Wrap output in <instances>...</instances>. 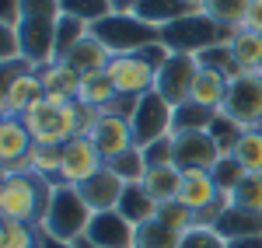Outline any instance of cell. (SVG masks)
<instances>
[{
  "mask_svg": "<svg viewBox=\"0 0 262 248\" xmlns=\"http://www.w3.org/2000/svg\"><path fill=\"white\" fill-rule=\"evenodd\" d=\"M53 189L56 186L35 171H4V178H0V217L39 224L46 217Z\"/></svg>",
  "mask_w": 262,
  "mask_h": 248,
  "instance_id": "cell-1",
  "label": "cell"
},
{
  "mask_svg": "<svg viewBox=\"0 0 262 248\" xmlns=\"http://www.w3.org/2000/svg\"><path fill=\"white\" fill-rule=\"evenodd\" d=\"M95 210L84 203L81 189L74 186H56L53 196H49V207H46V217L39 220V228L46 238H56V241H81L88 224H91Z\"/></svg>",
  "mask_w": 262,
  "mask_h": 248,
  "instance_id": "cell-2",
  "label": "cell"
},
{
  "mask_svg": "<svg viewBox=\"0 0 262 248\" xmlns=\"http://www.w3.org/2000/svg\"><path fill=\"white\" fill-rule=\"evenodd\" d=\"M46 98V84L39 77V63L18 56L0 63V112L4 116H25L32 105Z\"/></svg>",
  "mask_w": 262,
  "mask_h": 248,
  "instance_id": "cell-3",
  "label": "cell"
},
{
  "mask_svg": "<svg viewBox=\"0 0 262 248\" xmlns=\"http://www.w3.org/2000/svg\"><path fill=\"white\" fill-rule=\"evenodd\" d=\"M28 133L35 137V144H67L74 137H81V105L67 102V105H53L49 98H42L39 105H32L25 116Z\"/></svg>",
  "mask_w": 262,
  "mask_h": 248,
  "instance_id": "cell-4",
  "label": "cell"
},
{
  "mask_svg": "<svg viewBox=\"0 0 262 248\" xmlns=\"http://www.w3.org/2000/svg\"><path fill=\"white\" fill-rule=\"evenodd\" d=\"M91 35L112 53V56H129V53H140L143 46L161 39V28L147 25L137 14H108L98 25H91Z\"/></svg>",
  "mask_w": 262,
  "mask_h": 248,
  "instance_id": "cell-5",
  "label": "cell"
},
{
  "mask_svg": "<svg viewBox=\"0 0 262 248\" xmlns=\"http://www.w3.org/2000/svg\"><path fill=\"white\" fill-rule=\"evenodd\" d=\"M129 126H133V144L150 147L154 140L175 133V105H168L158 91H147V95L137 98V108L129 116Z\"/></svg>",
  "mask_w": 262,
  "mask_h": 248,
  "instance_id": "cell-6",
  "label": "cell"
},
{
  "mask_svg": "<svg viewBox=\"0 0 262 248\" xmlns=\"http://www.w3.org/2000/svg\"><path fill=\"white\" fill-rule=\"evenodd\" d=\"M161 39L171 46V53L200 56L203 49H210V46L224 42V35H221V25H217L213 18H206V14L200 11V14H185V18L164 25V28H161Z\"/></svg>",
  "mask_w": 262,
  "mask_h": 248,
  "instance_id": "cell-7",
  "label": "cell"
},
{
  "mask_svg": "<svg viewBox=\"0 0 262 248\" xmlns=\"http://www.w3.org/2000/svg\"><path fill=\"white\" fill-rule=\"evenodd\" d=\"M224 112L245 129L262 126V74H238L227 87Z\"/></svg>",
  "mask_w": 262,
  "mask_h": 248,
  "instance_id": "cell-8",
  "label": "cell"
},
{
  "mask_svg": "<svg viewBox=\"0 0 262 248\" xmlns=\"http://www.w3.org/2000/svg\"><path fill=\"white\" fill-rule=\"evenodd\" d=\"M101 168H105V157H101V150L95 147L91 137H74V140H67L63 144V165H60V178H56V186H84L88 178H95Z\"/></svg>",
  "mask_w": 262,
  "mask_h": 248,
  "instance_id": "cell-9",
  "label": "cell"
},
{
  "mask_svg": "<svg viewBox=\"0 0 262 248\" xmlns=\"http://www.w3.org/2000/svg\"><path fill=\"white\" fill-rule=\"evenodd\" d=\"M196 74H200V60L189 56V53H175V56L158 70L154 91H158L168 105H182V102H189V91H192Z\"/></svg>",
  "mask_w": 262,
  "mask_h": 248,
  "instance_id": "cell-10",
  "label": "cell"
},
{
  "mask_svg": "<svg viewBox=\"0 0 262 248\" xmlns=\"http://www.w3.org/2000/svg\"><path fill=\"white\" fill-rule=\"evenodd\" d=\"M81 241L91 248H137V228L119 210H101L91 217Z\"/></svg>",
  "mask_w": 262,
  "mask_h": 248,
  "instance_id": "cell-11",
  "label": "cell"
},
{
  "mask_svg": "<svg viewBox=\"0 0 262 248\" xmlns=\"http://www.w3.org/2000/svg\"><path fill=\"white\" fill-rule=\"evenodd\" d=\"M171 140H175V165L182 171H189V168L210 171L224 157L217 140L210 137V129H182V133H171Z\"/></svg>",
  "mask_w": 262,
  "mask_h": 248,
  "instance_id": "cell-12",
  "label": "cell"
},
{
  "mask_svg": "<svg viewBox=\"0 0 262 248\" xmlns=\"http://www.w3.org/2000/svg\"><path fill=\"white\" fill-rule=\"evenodd\" d=\"M105 70H108V77L116 84V91H119V95H129V98H140L147 91H154V84H158V70L147 66L137 53H129V56H112Z\"/></svg>",
  "mask_w": 262,
  "mask_h": 248,
  "instance_id": "cell-13",
  "label": "cell"
},
{
  "mask_svg": "<svg viewBox=\"0 0 262 248\" xmlns=\"http://www.w3.org/2000/svg\"><path fill=\"white\" fill-rule=\"evenodd\" d=\"M35 147V137L21 116H4L0 119V165L4 171H28V150Z\"/></svg>",
  "mask_w": 262,
  "mask_h": 248,
  "instance_id": "cell-14",
  "label": "cell"
},
{
  "mask_svg": "<svg viewBox=\"0 0 262 248\" xmlns=\"http://www.w3.org/2000/svg\"><path fill=\"white\" fill-rule=\"evenodd\" d=\"M60 21V18H56ZM56 21L49 18H25L18 25V35H21V56H28V60L42 63L56 60V53H53V39H56Z\"/></svg>",
  "mask_w": 262,
  "mask_h": 248,
  "instance_id": "cell-15",
  "label": "cell"
},
{
  "mask_svg": "<svg viewBox=\"0 0 262 248\" xmlns=\"http://www.w3.org/2000/svg\"><path fill=\"white\" fill-rule=\"evenodd\" d=\"M91 140H95V147L101 150L105 161L122 154V150H129V147H137L133 144V126H129V119L112 116V112H101L98 116V123L91 129Z\"/></svg>",
  "mask_w": 262,
  "mask_h": 248,
  "instance_id": "cell-16",
  "label": "cell"
},
{
  "mask_svg": "<svg viewBox=\"0 0 262 248\" xmlns=\"http://www.w3.org/2000/svg\"><path fill=\"white\" fill-rule=\"evenodd\" d=\"M39 77L46 84V98L53 105H67L77 98V84H81V74L70 66L67 60H49L39 66Z\"/></svg>",
  "mask_w": 262,
  "mask_h": 248,
  "instance_id": "cell-17",
  "label": "cell"
},
{
  "mask_svg": "<svg viewBox=\"0 0 262 248\" xmlns=\"http://www.w3.org/2000/svg\"><path fill=\"white\" fill-rule=\"evenodd\" d=\"M81 189V196H84V203L95 210V213H101V210H116L119 207V199H122V189H126V182H122L119 175H112L108 168H101L95 178H88Z\"/></svg>",
  "mask_w": 262,
  "mask_h": 248,
  "instance_id": "cell-18",
  "label": "cell"
},
{
  "mask_svg": "<svg viewBox=\"0 0 262 248\" xmlns=\"http://www.w3.org/2000/svg\"><path fill=\"white\" fill-rule=\"evenodd\" d=\"M227 87H231V77L200 66V74H196V81H192V91H189V102L203 105V108H210V112H224Z\"/></svg>",
  "mask_w": 262,
  "mask_h": 248,
  "instance_id": "cell-19",
  "label": "cell"
},
{
  "mask_svg": "<svg viewBox=\"0 0 262 248\" xmlns=\"http://www.w3.org/2000/svg\"><path fill=\"white\" fill-rule=\"evenodd\" d=\"M133 224V228H143V224H150L158 213H161V203L143 189V182L140 186H126L122 189V199H119V207H116Z\"/></svg>",
  "mask_w": 262,
  "mask_h": 248,
  "instance_id": "cell-20",
  "label": "cell"
},
{
  "mask_svg": "<svg viewBox=\"0 0 262 248\" xmlns=\"http://www.w3.org/2000/svg\"><path fill=\"white\" fill-rule=\"evenodd\" d=\"M203 7H196L192 0H140L137 4V18H143L147 25H154V28H164V25H171V21L185 18V14H200Z\"/></svg>",
  "mask_w": 262,
  "mask_h": 248,
  "instance_id": "cell-21",
  "label": "cell"
},
{
  "mask_svg": "<svg viewBox=\"0 0 262 248\" xmlns=\"http://www.w3.org/2000/svg\"><path fill=\"white\" fill-rule=\"evenodd\" d=\"M116 95H119V91H116V84H112V77H108V70H95V74H84L81 77V84H77V98H74V102L84 105V108H98V112H105Z\"/></svg>",
  "mask_w": 262,
  "mask_h": 248,
  "instance_id": "cell-22",
  "label": "cell"
},
{
  "mask_svg": "<svg viewBox=\"0 0 262 248\" xmlns=\"http://www.w3.org/2000/svg\"><path fill=\"white\" fill-rule=\"evenodd\" d=\"M143 189L161 203H175L179 199V189H182V168L179 165H158V168H147V178H143Z\"/></svg>",
  "mask_w": 262,
  "mask_h": 248,
  "instance_id": "cell-23",
  "label": "cell"
},
{
  "mask_svg": "<svg viewBox=\"0 0 262 248\" xmlns=\"http://www.w3.org/2000/svg\"><path fill=\"white\" fill-rule=\"evenodd\" d=\"M63 60H67V63H70V66H74V70L84 77V74L105 70V66H108V60H112V53H108V49H105V46H101L95 35H88V39H81L74 49H70V53H67V56H63Z\"/></svg>",
  "mask_w": 262,
  "mask_h": 248,
  "instance_id": "cell-24",
  "label": "cell"
},
{
  "mask_svg": "<svg viewBox=\"0 0 262 248\" xmlns=\"http://www.w3.org/2000/svg\"><path fill=\"white\" fill-rule=\"evenodd\" d=\"M213 228L221 231L227 241H231V238H255V234H262V213L242 210V207H227Z\"/></svg>",
  "mask_w": 262,
  "mask_h": 248,
  "instance_id": "cell-25",
  "label": "cell"
},
{
  "mask_svg": "<svg viewBox=\"0 0 262 248\" xmlns=\"http://www.w3.org/2000/svg\"><path fill=\"white\" fill-rule=\"evenodd\" d=\"M105 168L112 171V175H119L126 186H140L143 178H147V154H143V147H129V150H122L116 157H108Z\"/></svg>",
  "mask_w": 262,
  "mask_h": 248,
  "instance_id": "cell-26",
  "label": "cell"
},
{
  "mask_svg": "<svg viewBox=\"0 0 262 248\" xmlns=\"http://www.w3.org/2000/svg\"><path fill=\"white\" fill-rule=\"evenodd\" d=\"M234 60L242 66V74H262V35L252 28H238V35L231 39Z\"/></svg>",
  "mask_w": 262,
  "mask_h": 248,
  "instance_id": "cell-27",
  "label": "cell"
},
{
  "mask_svg": "<svg viewBox=\"0 0 262 248\" xmlns=\"http://www.w3.org/2000/svg\"><path fill=\"white\" fill-rule=\"evenodd\" d=\"M28 171H35L42 178H49L53 186H56V178H60V165H63V147L60 144H35L28 150Z\"/></svg>",
  "mask_w": 262,
  "mask_h": 248,
  "instance_id": "cell-28",
  "label": "cell"
},
{
  "mask_svg": "<svg viewBox=\"0 0 262 248\" xmlns=\"http://www.w3.org/2000/svg\"><path fill=\"white\" fill-rule=\"evenodd\" d=\"M91 35V25L81 18H74V14H60V21H56V39H53V53H56V60H63L74 46L81 39H88Z\"/></svg>",
  "mask_w": 262,
  "mask_h": 248,
  "instance_id": "cell-29",
  "label": "cell"
},
{
  "mask_svg": "<svg viewBox=\"0 0 262 248\" xmlns=\"http://www.w3.org/2000/svg\"><path fill=\"white\" fill-rule=\"evenodd\" d=\"M0 248H42V228L25 220H4L0 224Z\"/></svg>",
  "mask_w": 262,
  "mask_h": 248,
  "instance_id": "cell-30",
  "label": "cell"
},
{
  "mask_svg": "<svg viewBox=\"0 0 262 248\" xmlns=\"http://www.w3.org/2000/svg\"><path fill=\"white\" fill-rule=\"evenodd\" d=\"M252 0H203V14L213 18L221 28H242Z\"/></svg>",
  "mask_w": 262,
  "mask_h": 248,
  "instance_id": "cell-31",
  "label": "cell"
},
{
  "mask_svg": "<svg viewBox=\"0 0 262 248\" xmlns=\"http://www.w3.org/2000/svg\"><path fill=\"white\" fill-rule=\"evenodd\" d=\"M196 60H200L203 70H217V74L231 77V81L242 74V66H238V60H234V49H231V42H217V46L203 49Z\"/></svg>",
  "mask_w": 262,
  "mask_h": 248,
  "instance_id": "cell-32",
  "label": "cell"
},
{
  "mask_svg": "<svg viewBox=\"0 0 262 248\" xmlns=\"http://www.w3.org/2000/svg\"><path fill=\"white\" fill-rule=\"evenodd\" d=\"M179 241H182V231L168 228L161 217L137 228V248H179Z\"/></svg>",
  "mask_w": 262,
  "mask_h": 248,
  "instance_id": "cell-33",
  "label": "cell"
},
{
  "mask_svg": "<svg viewBox=\"0 0 262 248\" xmlns=\"http://www.w3.org/2000/svg\"><path fill=\"white\" fill-rule=\"evenodd\" d=\"M234 157L248 175H262V129H245V137L234 147Z\"/></svg>",
  "mask_w": 262,
  "mask_h": 248,
  "instance_id": "cell-34",
  "label": "cell"
},
{
  "mask_svg": "<svg viewBox=\"0 0 262 248\" xmlns=\"http://www.w3.org/2000/svg\"><path fill=\"white\" fill-rule=\"evenodd\" d=\"M210 137L217 140V147H221V154L227 157V154H234V147H238V140L245 137V126H238L227 112H217L213 116V123H210Z\"/></svg>",
  "mask_w": 262,
  "mask_h": 248,
  "instance_id": "cell-35",
  "label": "cell"
},
{
  "mask_svg": "<svg viewBox=\"0 0 262 248\" xmlns=\"http://www.w3.org/2000/svg\"><path fill=\"white\" fill-rule=\"evenodd\" d=\"M213 116L217 112H210V108H203L196 102H182L175 105V133H182V129H210Z\"/></svg>",
  "mask_w": 262,
  "mask_h": 248,
  "instance_id": "cell-36",
  "label": "cell"
},
{
  "mask_svg": "<svg viewBox=\"0 0 262 248\" xmlns=\"http://www.w3.org/2000/svg\"><path fill=\"white\" fill-rule=\"evenodd\" d=\"M231 207L262 213V175H245L242 182L234 186V192H231Z\"/></svg>",
  "mask_w": 262,
  "mask_h": 248,
  "instance_id": "cell-37",
  "label": "cell"
},
{
  "mask_svg": "<svg viewBox=\"0 0 262 248\" xmlns=\"http://www.w3.org/2000/svg\"><path fill=\"white\" fill-rule=\"evenodd\" d=\"M63 14H74V18L88 21V25H98L101 18L112 14V4L108 0H60Z\"/></svg>",
  "mask_w": 262,
  "mask_h": 248,
  "instance_id": "cell-38",
  "label": "cell"
},
{
  "mask_svg": "<svg viewBox=\"0 0 262 248\" xmlns=\"http://www.w3.org/2000/svg\"><path fill=\"white\" fill-rule=\"evenodd\" d=\"M179 248H227V238L217 228H210V224H192L182 234Z\"/></svg>",
  "mask_w": 262,
  "mask_h": 248,
  "instance_id": "cell-39",
  "label": "cell"
},
{
  "mask_svg": "<svg viewBox=\"0 0 262 248\" xmlns=\"http://www.w3.org/2000/svg\"><path fill=\"white\" fill-rule=\"evenodd\" d=\"M210 171H213V178H217L221 192H234V186H238V182H242L245 175H248V171H245V168L238 165V157H234V154L221 157V161H217V165L210 168Z\"/></svg>",
  "mask_w": 262,
  "mask_h": 248,
  "instance_id": "cell-40",
  "label": "cell"
},
{
  "mask_svg": "<svg viewBox=\"0 0 262 248\" xmlns=\"http://www.w3.org/2000/svg\"><path fill=\"white\" fill-rule=\"evenodd\" d=\"M158 217H161L168 228L182 231V234H185V231L196 224V213H192V210H185L182 203H168V207H161V213H158Z\"/></svg>",
  "mask_w": 262,
  "mask_h": 248,
  "instance_id": "cell-41",
  "label": "cell"
},
{
  "mask_svg": "<svg viewBox=\"0 0 262 248\" xmlns=\"http://www.w3.org/2000/svg\"><path fill=\"white\" fill-rule=\"evenodd\" d=\"M143 154H147V165L150 168L175 165V140H171V137H161V140H154L150 147H143Z\"/></svg>",
  "mask_w": 262,
  "mask_h": 248,
  "instance_id": "cell-42",
  "label": "cell"
},
{
  "mask_svg": "<svg viewBox=\"0 0 262 248\" xmlns=\"http://www.w3.org/2000/svg\"><path fill=\"white\" fill-rule=\"evenodd\" d=\"M137 56H140V60L147 63V66H154V70H161L164 63H168L171 56H175V53H171V46H168L164 39H158V42H150V46H143V49L137 53Z\"/></svg>",
  "mask_w": 262,
  "mask_h": 248,
  "instance_id": "cell-43",
  "label": "cell"
},
{
  "mask_svg": "<svg viewBox=\"0 0 262 248\" xmlns=\"http://www.w3.org/2000/svg\"><path fill=\"white\" fill-rule=\"evenodd\" d=\"M63 14L60 0H25V18H49L56 21Z\"/></svg>",
  "mask_w": 262,
  "mask_h": 248,
  "instance_id": "cell-44",
  "label": "cell"
},
{
  "mask_svg": "<svg viewBox=\"0 0 262 248\" xmlns=\"http://www.w3.org/2000/svg\"><path fill=\"white\" fill-rule=\"evenodd\" d=\"M18 56H21V35H18V28H4V25H0V63L18 60Z\"/></svg>",
  "mask_w": 262,
  "mask_h": 248,
  "instance_id": "cell-45",
  "label": "cell"
},
{
  "mask_svg": "<svg viewBox=\"0 0 262 248\" xmlns=\"http://www.w3.org/2000/svg\"><path fill=\"white\" fill-rule=\"evenodd\" d=\"M21 21H25V0H0V25L18 28Z\"/></svg>",
  "mask_w": 262,
  "mask_h": 248,
  "instance_id": "cell-46",
  "label": "cell"
},
{
  "mask_svg": "<svg viewBox=\"0 0 262 248\" xmlns=\"http://www.w3.org/2000/svg\"><path fill=\"white\" fill-rule=\"evenodd\" d=\"M242 28H252V32L262 35V0H252V4H248V14H245Z\"/></svg>",
  "mask_w": 262,
  "mask_h": 248,
  "instance_id": "cell-47",
  "label": "cell"
},
{
  "mask_svg": "<svg viewBox=\"0 0 262 248\" xmlns=\"http://www.w3.org/2000/svg\"><path fill=\"white\" fill-rule=\"evenodd\" d=\"M227 248H262V234H255V238H231Z\"/></svg>",
  "mask_w": 262,
  "mask_h": 248,
  "instance_id": "cell-48",
  "label": "cell"
},
{
  "mask_svg": "<svg viewBox=\"0 0 262 248\" xmlns=\"http://www.w3.org/2000/svg\"><path fill=\"white\" fill-rule=\"evenodd\" d=\"M112 4V14H133L140 0H108Z\"/></svg>",
  "mask_w": 262,
  "mask_h": 248,
  "instance_id": "cell-49",
  "label": "cell"
},
{
  "mask_svg": "<svg viewBox=\"0 0 262 248\" xmlns=\"http://www.w3.org/2000/svg\"><path fill=\"white\" fill-rule=\"evenodd\" d=\"M42 248H81V245H74V241H56V238H46V234H42Z\"/></svg>",
  "mask_w": 262,
  "mask_h": 248,
  "instance_id": "cell-50",
  "label": "cell"
},
{
  "mask_svg": "<svg viewBox=\"0 0 262 248\" xmlns=\"http://www.w3.org/2000/svg\"><path fill=\"white\" fill-rule=\"evenodd\" d=\"M192 4H196V7H203V0H192Z\"/></svg>",
  "mask_w": 262,
  "mask_h": 248,
  "instance_id": "cell-51",
  "label": "cell"
}]
</instances>
